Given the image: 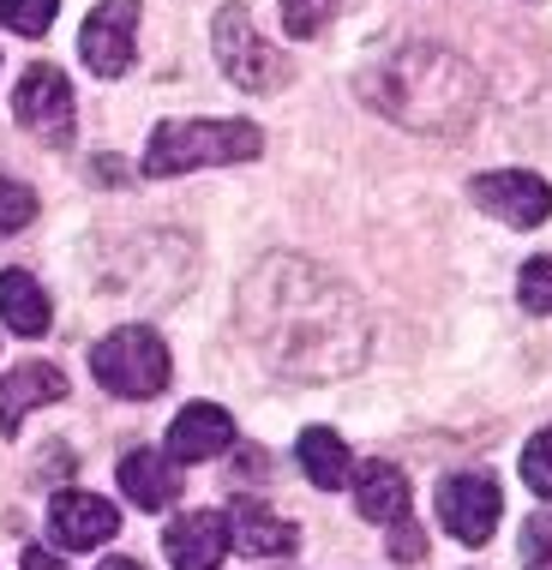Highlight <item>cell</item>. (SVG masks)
<instances>
[{
	"label": "cell",
	"instance_id": "7402d4cb",
	"mask_svg": "<svg viewBox=\"0 0 552 570\" xmlns=\"http://www.w3.org/2000/svg\"><path fill=\"white\" fill-rule=\"evenodd\" d=\"M523 481H529L534 499H552V426L529 439V451H523Z\"/></svg>",
	"mask_w": 552,
	"mask_h": 570
},
{
	"label": "cell",
	"instance_id": "603a6c76",
	"mask_svg": "<svg viewBox=\"0 0 552 570\" xmlns=\"http://www.w3.org/2000/svg\"><path fill=\"white\" fill-rule=\"evenodd\" d=\"M516 295H523L529 313H552V253L546 258H529L523 276H516Z\"/></svg>",
	"mask_w": 552,
	"mask_h": 570
},
{
	"label": "cell",
	"instance_id": "ac0fdd59",
	"mask_svg": "<svg viewBox=\"0 0 552 570\" xmlns=\"http://www.w3.org/2000/svg\"><path fill=\"white\" fill-rule=\"evenodd\" d=\"M300 469H306V481L313 487H325V492H336L348 481V444L331 433V426H306L300 433Z\"/></svg>",
	"mask_w": 552,
	"mask_h": 570
},
{
	"label": "cell",
	"instance_id": "52a82bcc",
	"mask_svg": "<svg viewBox=\"0 0 552 570\" xmlns=\"http://www.w3.org/2000/svg\"><path fill=\"white\" fill-rule=\"evenodd\" d=\"M132 49H138V0H102L90 7V19L79 30V55L97 79H120L132 67Z\"/></svg>",
	"mask_w": 552,
	"mask_h": 570
},
{
	"label": "cell",
	"instance_id": "3957f363",
	"mask_svg": "<svg viewBox=\"0 0 552 570\" xmlns=\"http://www.w3.org/2000/svg\"><path fill=\"white\" fill-rule=\"evenodd\" d=\"M265 150V132L253 120H162L145 145V175H187V168H228L253 163Z\"/></svg>",
	"mask_w": 552,
	"mask_h": 570
},
{
	"label": "cell",
	"instance_id": "d6986e66",
	"mask_svg": "<svg viewBox=\"0 0 552 570\" xmlns=\"http://www.w3.org/2000/svg\"><path fill=\"white\" fill-rule=\"evenodd\" d=\"M60 0H0V24L19 30V37H49Z\"/></svg>",
	"mask_w": 552,
	"mask_h": 570
},
{
	"label": "cell",
	"instance_id": "6da1fadb",
	"mask_svg": "<svg viewBox=\"0 0 552 570\" xmlns=\"http://www.w3.org/2000/svg\"><path fill=\"white\" fill-rule=\"evenodd\" d=\"M240 331L288 379H343L366 361V313L306 258H265L240 288Z\"/></svg>",
	"mask_w": 552,
	"mask_h": 570
},
{
	"label": "cell",
	"instance_id": "484cf974",
	"mask_svg": "<svg viewBox=\"0 0 552 570\" xmlns=\"http://www.w3.org/2000/svg\"><path fill=\"white\" fill-rule=\"evenodd\" d=\"M24 570H67V564H60V559H49L42 547H24Z\"/></svg>",
	"mask_w": 552,
	"mask_h": 570
},
{
	"label": "cell",
	"instance_id": "4316f807",
	"mask_svg": "<svg viewBox=\"0 0 552 570\" xmlns=\"http://www.w3.org/2000/svg\"><path fill=\"white\" fill-rule=\"evenodd\" d=\"M97 570H138V564H132V559H102Z\"/></svg>",
	"mask_w": 552,
	"mask_h": 570
},
{
	"label": "cell",
	"instance_id": "2e32d148",
	"mask_svg": "<svg viewBox=\"0 0 552 570\" xmlns=\"http://www.w3.org/2000/svg\"><path fill=\"white\" fill-rule=\"evenodd\" d=\"M55 318L49 295H42V283L30 271H0V325L12 336H42Z\"/></svg>",
	"mask_w": 552,
	"mask_h": 570
},
{
	"label": "cell",
	"instance_id": "e0dca14e",
	"mask_svg": "<svg viewBox=\"0 0 552 570\" xmlns=\"http://www.w3.org/2000/svg\"><path fill=\"white\" fill-rule=\"evenodd\" d=\"M355 511L366 522H403L408 517V481L396 462H366L355 474Z\"/></svg>",
	"mask_w": 552,
	"mask_h": 570
},
{
	"label": "cell",
	"instance_id": "8992f818",
	"mask_svg": "<svg viewBox=\"0 0 552 570\" xmlns=\"http://www.w3.org/2000/svg\"><path fill=\"white\" fill-rule=\"evenodd\" d=\"M499 517H504V499H499L493 474L474 469V474H451V481L438 487V522L463 547H486V541H493Z\"/></svg>",
	"mask_w": 552,
	"mask_h": 570
},
{
	"label": "cell",
	"instance_id": "8fae6325",
	"mask_svg": "<svg viewBox=\"0 0 552 570\" xmlns=\"http://www.w3.org/2000/svg\"><path fill=\"white\" fill-rule=\"evenodd\" d=\"M162 552H168V564H175V570H223V559L235 552V547H228V517H217V511L175 517V522H168V534H162Z\"/></svg>",
	"mask_w": 552,
	"mask_h": 570
},
{
	"label": "cell",
	"instance_id": "d4e9b609",
	"mask_svg": "<svg viewBox=\"0 0 552 570\" xmlns=\"http://www.w3.org/2000/svg\"><path fill=\"white\" fill-rule=\"evenodd\" d=\"M396 564H414V559H421V529H414V522L403 517V522H396Z\"/></svg>",
	"mask_w": 552,
	"mask_h": 570
},
{
	"label": "cell",
	"instance_id": "ffe728a7",
	"mask_svg": "<svg viewBox=\"0 0 552 570\" xmlns=\"http://www.w3.org/2000/svg\"><path fill=\"white\" fill-rule=\"evenodd\" d=\"M336 7H343V0H283V30L295 42H306L336 19Z\"/></svg>",
	"mask_w": 552,
	"mask_h": 570
},
{
	"label": "cell",
	"instance_id": "9c48e42d",
	"mask_svg": "<svg viewBox=\"0 0 552 570\" xmlns=\"http://www.w3.org/2000/svg\"><path fill=\"white\" fill-rule=\"evenodd\" d=\"M469 198L481 210H493L499 223L511 228H541L552 217V187L529 168H499V175H474L469 180Z\"/></svg>",
	"mask_w": 552,
	"mask_h": 570
},
{
	"label": "cell",
	"instance_id": "7a4b0ae2",
	"mask_svg": "<svg viewBox=\"0 0 552 570\" xmlns=\"http://www.w3.org/2000/svg\"><path fill=\"white\" fill-rule=\"evenodd\" d=\"M373 97L385 102L391 120H403L414 132H456L469 127V109H474V72L444 49H403L385 67V85Z\"/></svg>",
	"mask_w": 552,
	"mask_h": 570
},
{
	"label": "cell",
	"instance_id": "30bf717a",
	"mask_svg": "<svg viewBox=\"0 0 552 570\" xmlns=\"http://www.w3.org/2000/svg\"><path fill=\"white\" fill-rule=\"evenodd\" d=\"M120 529V511L97 492H55L49 499V541L67 547V552H90L102 541H115Z\"/></svg>",
	"mask_w": 552,
	"mask_h": 570
},
{
	"label": "cell",
	"instance_id": "ba28073f",
	"mask_svg": "<svg viewBox=\"0 0 552 570\" xmlns=\"http://www.w3.org/2000/svg\"><path fill=\"white\" fill-rule=\"evenodd\" d=\"M12 115L24 132H37L42 145H67L72 138V85L60 67H30L19 90H12Z\"/></svg>",
	"mask_w": 552,
	"mask_h": 570
},
{
	"label": "cell",
	"instance_id": "5b68a950",
	"mask_svg": "<svg viewBox=\"0 0 552 570\" xmlns=\"http://www.w3.org/2000/svg\"><path fill=\"white\" fill-rule=\"evenodd\" d=\"M210 42H217V60H223L228 85H240V90H283L288 60L253 30V12L247 7H235V0H228V7L217 12V24H210Z\"/></svg>",
	"mask_w": 552,
	"mask_h": 570
},
{
	"label": "cell",
	"instance_id": "7c38bea8",
	"mask_svg": "<svg viewBox=\"0 0 552 570\" xmlns=\"http://www.w3.org/2000/svg\"><path fill=\"white\" fill-rule=\"evenodd\" d=\"M67 396V373L49 361H24V366H12L7 379H0V433H19L24 426V414L30 409H42V403H60Z\"/></svg>",
	"mask_w": 552,
	"mask_h": 570
},
{
	"label": "cell",
	"instance_id": "9a60e30c",
	"mask_svg": "<svg viewBox=\"0 0 552 570\" xmlns=\"http://www.w3.org/2000/svg\"><path fill=\"white\" fill-rule=\"evenodd\" d=\"M120 492L138 504V511H168L180 499V462L168 451H127L120 456Z\"/></svg>",
	"mask_w": 552,
	"mask_h": 570
},
{
	"label": "cell",
	"instance_id": "4fadbf2b",
	"mask_svg": "<svg viewBox=\"0 0 552 570\" xmlns=\"http://www.w3.org/2000/svg\"><path fill=\"white\" fill-rule=\"evenodd\" d=\"M295 522L276 517L265 499H235L228 504V547L253 552V559H283V552H295Z\"/></svg>",
	"mask_w": 552,
	"mask_h": 570
},
{
	"label": "cell",
	"instance_id": "277c9868",
	"mask_svg": "<svg viewBox=\"0 0 552 570\" xmlns=\"http://www.w3.org/2000/svg\"><path fill=\"white\" fill-rule=\"evenodd\" d=\"M90 373L109 396H127V403H145L168 384V348L157 331L145 325H120L109 331L97 348H90Z\"/></svg>",
	"mask_w": 552,
	"mask_h": 570
},
{
	"label": "cell",
	"instance_id": "5bb4252c",
	"mask_svg": "<svg viewBox=\"0 0 552 570\" xmlns=\"http://www.w3.org/2000/svg\"><path fill=\"white\" fill-rule=\"evenodd\" d=\"M228 444H235V421H228V409H217V403L180 409L175 426H168V456L175 462H210V456H223Z\"/></svg>",
	"mask_w": 552,
	"mask_h": 570
},
{
	"label": "cell",
	"instance_id": "cb8c5ba5",
	"mask_svg": "<svg viewBox=\"0 0 552 570\" xmlns=\"http://www.w3.org/2000/svg\"><path fill=\"white\" fill-rule=\"evenodd\" d=\"M523 570H552V511L523 522Z\"/></svg>",
	"mask_w": 552,
	"mask_h": 570
},
{
	"label": "cell",
	"instance_id": "44dd1931",
	"mask_svg": "<svg viewBox=\"0 0 552 570\" xmlns=\"http://www.w3.org/2000/svg\"><path fill=\"white\" fill-rule=\"evenodd\" d=\"M30 217H37V193L0 175V235H19V228H30Z\"/></svg>",
	"mask_w": 552,
	"mask_h": 570
}]
</instances>
